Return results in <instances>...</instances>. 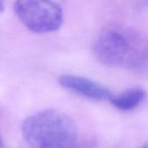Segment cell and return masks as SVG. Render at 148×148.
I'll return each instance as SVG.
<instances>
[{"instance_id": "6da1fadb", "label": "cell", "mask_w": 148, "mask_h": 148, "mask_svg": "<svg viewBox=\"0 0 148 148\" xmlns=\"http://www.w3.org/2000/svg\"><path fill=\"white\" fill-rule=\"evenodd\" d=\"M93 50L98 61L106 66L140 68L148 62V36L133 26L112 23L100 31Z\"/></svg>"}, {"instance_id": "7a4b0ae2", "label": "cell", "mask_w": 148, "mask_h": 148, "mask_svg": "<svg viewBox=\"0 0 148 148\" xmlns=\"http://www.w3.org/2000/svg\"><path fill=\"white\" fill-rule=\"evenodd\" d=\"M21 131L31 148H75L78 143L75 123L56 109L42 110L27 117Z\"/></svg>"}, {"instance_id": "3957f363", "label": "cell", "mask_w": 148, "mask_h": 148, "mask_svg": "<svg viewBox=\"0 0 148 148\" xmlns=\"http://www.w3.org/2000/svg\"><path fill=\"white\" fill-rule=\"evenodd\" d=\"M14 10L22 23L35 33L56 31L63 23V10L56 2L17 1Z\"/></svg>"}, {"instance_id": "277c9868", "label": "cell", "mask_w": 148, "mask_h": 148, "mask_svg": "<svg viewBox=\"0 0 148 148\" xmlns=\"http://www.w3.org/2000/svg\"><path fill=\"white\" fill-rule=\"evenodd\" d=\"M59 82L64 88L93 101H110L114 95L107 87L83 76L63 75L60 76Z\"/></svg>"}, {"instance_id": "5b68a950", "label": "cell", "mask_w": 148, "mask_h": 148, "mask_svg": "<svg viewBox=\"0 0 148 148\" xmlns=\"http://www.w3.org/2000/svg\"><path fill=\"white\" fill-rule=\"evenodd\" d=\"M146 96L145 89L135 87L126 89L118 95H114L110 101L121 111H131L139 107L146 99Z\"/></svg>"}, {"instance_id": "8992f818", "label": "cell", "mask_w": 148, "mask_h": 148, "mask_svg": "<svg viewBox=\"0 0 148 148\" xmlns=\"http://www.w3.org/2000/svg\"><path fill=\"white\" fill-rule=\"evenodd\" d=\"M96 145H97L96 140L93 138H89L88 140L78 141L75 148H95Z\"/></svg>"}, {"instance_id": "52a82bcc", "label": "cell", "mask_w": 148, "mask_h": 148, "mask_svg": "<svg viewBox=\"0 0 148 148\" xmlns=\"http://www.w3.org/2000/svg\"><path fill=\"white\" fill-rule=\"evenodd\" d=\"M3 10H4V4L3 2L0 1V13H2L3 11Z\"/></svg>"}, {"instance_id": "ba28073f", "label": "cell", "mask_w": 148, "mask_h": 148, "mask_svg": "<svg viewBox=\"0 0 148 148\" xmlns=\"http://www.w3.org/2000/svg\"><path fill=\"white\" fill-rule=\"evenodd\" d=\"M140 148H148V140L147 142H145Z\"/></svg>"}, {"instance_id": "9c48e42d", "label": "cell", "mask_w": 148, "mask_h": 148, "mask_svg": "<svg viewBox=\"0 0 148 148\" xmlns=\"http://www.w3.org/2000/svg\"><path fill=\"white\" fill-rule=\"evenodd\" d=\"M2 147V141H1V138H0V148Z\"/></svg>"}]
</instances>
